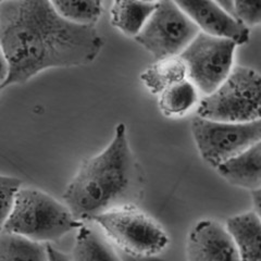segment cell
<instances>
[{
	"label": "cell",
	"mask_w": 261,
	"mask_h": 261,
	"mask_svg": "<svg viewBox=\"0 0 261 261\" xmlns=\"http://www.w3.org/2000/svg\"><path fill=\"white\" fill-rule=\"evenodd\" d=\"M96 27L72 23L47 0H3L0 3V50L9 73L2 91L25 84L49 69L93 63L103 48Z\"/></svg>",
	"instance_id": "6da1fadb"
},
{
	"label": "cell",
	"mask_w": 261,
	"mask_h": 261,
	"mask_svg": "<svg viewBox=\"0 0 261 261\" xmlns=\"http://www.w3.org/2000/svg\"><path fill=\"white\" fill-rule=\"evenodd\" d=\"M144 190L142 167L130 148L125 124L119 123L108 146L82 162L62 199L81 222L93 221L111 210L137 206Z\"/></svg>",
	"instance_id": "7a4b0ae2"
},
{
	"label": "cell",
	"mask_w": 261,
	"mask_h": 261,
	"mask_svg": "<svg viewBox=\"0 0 261 261\" xmlns=\"http://www.w3.org/2000/svg\"><path fill=\"white\" fill-rule=\"evenodd\" d=\"M83 225L64 202L34 187H22L2 232L38 243L54 242Z\"/></svg>",
	"instance_id": "3957f363"
},
{
	"label": "cell",
	"mask_w": 261,
	"mask_h": 261,
	"mask_svg": "<svg viewBox=\"0 0 261 261\" xmlns=\"http://www.w3.org/2000/svg\"><path fill=\"white\" fill-rule=\"evenodd\" d=\"M197 116L221 122L261 121V75L236 65L217 91L199 101Z\"/></svg>",
	"instance_id": "277c9868"
},
{
	"label": "cell",
	"mask_w": 261,
	"mask_h": 261,
	"mask_svg": "<svg viewBox=\"0 0 261 261\" xmlns=\"http://www.w3.org/2000/svg\"><path fill=\"white\" fill-rule=\"evenodd\" d=\"M93 221L106 238L130 256H157L169 245L165 228L137 206L111 210L96 217Z\"/></svg>",
	"instance_id": "5b68a950"
},
{
	"label": "cell",
	"mask_w": 261,
	"mask_h": 261,
	"mask_svg": "<svg viewBox=\"0 0 261 261\" xmlns=\"http://www.w3.org/2000/svg\"><path fill=\"white\" fill-rule=\"evenodd\" d=\"M191 127L200 158L216 170L261 141V121L239 123L196 116Z\"/></svg>",
	"instance_id": "8992f818"
},
{
	"label": "cell",
	"mask_w": 261,
	"mask_h": 261,
	"mask_svg": "<svg viewBox=\"0 0 261 261\" xmlns=\"http://www.w3.org/2000/svg\"><path fill=\"white\" fill-rule=\"evenodd\" d=\"M200 33L176 2H158L156 10L134 39L156 60L179 57Z\"/></svg>",
	"instance_id": "52a82bcc"
},
{
	"label": "cell",
	"mask_w": 261,
	"mask_h": 261,
	"mask_svg": "<svg viewBox=\"0 0 261 261\" xmlns=\"http://www.w3.org/2000/svg\"><path fill=\"white\" fill-rule=\"evenodd\" d=\"M236 48L232 40L200 32L179 56L185 62L189 80L203 96L217 91L231 74Z\"/></svg>",
	"instance_id": "ba28073f"
},
{
	"label": "cell",
	"mask_w": 261,
	"mask_h": 261,
	"mask_svg": "<svg viewBox=\"0 0 261 261\" xmlns=\"http://www.w3.org/2000/svg\"><path fill=\"white\" fill-rule=\"evenodd\" d=\"M176 4L203 34L232 40L238 46L248 43L249 29L223 9L218 2L181 0Z\"/></svg>",
	"instance_id": "9c48e42d"
},
{
	"label": "cell",
	"mask_w": 261,
	"mask_h": 261,
	"mask_svg": "<svg viewBox=\"0 0 261 261\" xmlns=\"http://www.w3.org/2000/svg\"><path fill=\"white\" fill-rule=\"evenodd\" d=\"M187 261H242L226 227L214 220H200L186 239Z\"/></svg>",
	"instance_id": "30bf717a"
},
{
	"label": "cell",
	"mask_w": 261,
	"mask_h": 261,
	"mask_svg": "<svg viewBox=\"0 0 261 261\" xmlns=\"http://www.w3.org/2000/svg\"><path fill=\"white\" fill-rule=\"evenodd\" d=\"M217 172L227 183L250 192L261 187V141L223 163Z\"/></svg>",
	"instance_id": "8fae6325"
},
{
	"label": "cell",
	"mask_w": 261,
	"mask_h": 261,
	"mask_svg": "<svg viewBox=\"0 0 261 261\" xmlns=\"http://www.w3.org/2000/svg\"><path fill=\"white\" fill-rule=\"evenodd\" d=\"M225 227L242 261H261V219L254 210L231 217Z\"/></svg>",
	"instance_id": "7c38bea8"
},
{
	"label": "cell",
	"mask_w": 261,
	"mask_h": 261,
	"mask_svg": "<svg viewBox=\"0 0 261 261\" xmlns=\"http://www.w3.org/2000/svg\"><path fill=\"white\" fill-rule=\"evenodd\" d=\"M158 2L120 0L110 8V22L113 28L125 36L135 38L156 10Z\"/></svg>",
	"instance_id": "4fadbf2b"
},
{
	"label": "cell",
	"mask_w": 261,
	"mask_h": 261,
	"mask_svg": "<svg viewBox=\"0 0 261 261\" xmlns=\"http://www.w3.org/2000/svg\"><path fill=\"white\" fill-rule=\"evenodd\" d=\"M143 85L152 95H161L168 88L189 79L187 68L181 57L156 60L142 73Z\"/></svg>",
	"instance_id": "5bb4252c"
},
{
	"label": "cell",
	"mask_w": 261,
	"mask_h": 261,
	"mask_svg": "<svg viewBox=\"0 0 261 261\" xmlns=\"http://www.w3.org/2000/svg\"><path fill=\"white\" fill-rule=\"evenodd\" d=\"M71 261H121V259L105 236L83 224L77 230Z\"/></svg>",
	"instance_id": "9a60e30c"
},
{
	"label": "cell",
	"mask_w": 261,
	"mask_h": 261,
	"mask_svg": "<svg viewBox=\"0 0 261 261\" xmlns=\"http://www.w3.org/2000/svg\"><path fill=\"white\" fill-rule=\"evenodd\" d=\"M198 93V89L187 79L159 95L158 107L165 117H183L197 105Z\"/></svg>",
	"instance_id": "2e32d148"
},
{
	"label": "cell",
	"mask_w": 261,
	"mask_h": 261,
	"mask_svg": "<svg viewBox=\"0 0 261 261\" xmlns=\"http://www.w3.org/2000/svg\"><path fill=\"white\" fill-rule=\"evenodd\" d=\"M2 261H49L47 245L20 235L2 232Z\"/></svg>",
	"instance_id": "e0dca14e"
},
{
	"label": "cell",
	"mask_w": 261,
	"mask_h": 261,
	"mask_svg": "<svg viewBox=\"0 0 261 261\" xmlns=\"http://www.w3.org/2000/svg\"><path fill=\"white\" fill-rule=\"evenodd\" d=\"M58 13L72 23L84 27H96L103 12L101 2H82V0H56L53 2Z\"/></svg>",
	"instance_id": "ac0fdd59"
},
{
	"label": "cell",
	"mask_w": 261,
	"mask_h": 261,
	"mask_svg": "<svg viewBox=\"0 0 261 261\" xmlns=\"http://www.w3.org/2000/svg\"><path fill=\"white\" fill-rule=\"evenodd\" d=\"M246 28L261 24V2H218Z\"/></svg>",
	"instance_id": "d6986e66"
},
{
	"label": "cell",
	"mask_w": 261,
	"mask_h": 261,
	"mask_svg": "<svg viewBox=\"0 0 261 261\" xmlns=\"http://www.w3.org/2000/svg\"><path fill=\"white\" fill-rule=\"evenodd\" d=\"M2 223L11 214V211L22 190V181L18 177L2 175Z\"/></svg>",
	"instance_id": "ffe728a7"
},
{
	"label": "cell",
	"mask_w": 261,
	"mask_h": 261,
	"mask_svg": "<svg viewBox=\"0 0 261 261\" xmlns=\"http://www.w3.org/2000/svg\"><path fill=\"white\" fill-rule=\"evenodd\" d=\"M49 261H71V256L64 254V252L55 248L53 245H47Z\"/></svg>",
	"instance_id": "44dd1931"
},
{
	"label": "cell",
	"mask_w": 261,
	"mask_h": 261,
	"mask_svg": "<svg viewBox=\"0 0 261 261\" xmlns=\"http://www.w3.org/2000/svg\"><path fill=\"white\" fill-rule=\"evenodd\" d=\"M251 193V200H252V207L256 215L261 219V187L259 189L250 192Z\"/></svg>",
	"instance_id": "7402d4cb"
}]
</instances>
